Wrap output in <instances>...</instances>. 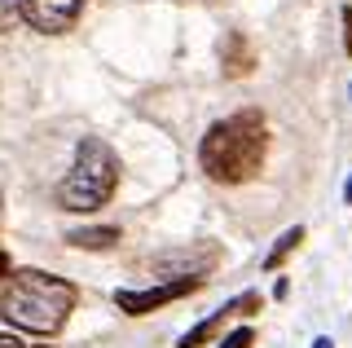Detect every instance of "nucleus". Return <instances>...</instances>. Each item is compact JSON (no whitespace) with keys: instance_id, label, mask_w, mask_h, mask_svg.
Here are the masks:
<instances>
[{"instance_id":"nucleus-1","label":"nucleus","mask_w":352,"mask_h":348,"mask_svg":"<svg viewBox=\"0 0 352 348\" xmlns=\"http://www.w3.org/2000/svg\"><path fill=\"white\" fill-rule=\"evenodd\" d=\"M269 155V124L260 111H234L229 119H216L198 141V168L220 186L256 181Z\"/></svg>"},{"instance_id":"nucleus-2","label":"nucleus","mask_w":352,"mask_h":348,"mask_svg":"<svg viewBox=\"0 0 352 348\" xmlns=\"http://www.w3.org/2000/svg\"><path fill=\"white\" fill-rule=\"evenodd\" d=\"M75 300V282H66L58 274H44V269H14V278L0 287V318L14 331L27 335H58L66 318H71Z\"/></svg>"},{"instance_id":"nucleus-3","label":"nucleus","mask_w":352,"mask_h":348,"mask_svg":"<svg viewBox=\"0 0 352 348\" xmlns=\"http://www.w3.org/2000/svg\"><path fill=\"white\" fill-rule=\"evenodd\" d=\"M119 186V155L102 137H84L75 146V163L58 186V203L66 212H97L110 203Z\"/></svg>"},{"instance_id":"nucleus-4","label":"nucleus","mask_w":352,"mask_h":348,"mask_svg":"<svg viewBox=\"0 0 352 348\" xmlns=\"http://www.w3.org/2000/svg\"><path fill=\"white\" fill-rule=\"evenodd\" d=\"M84 0H18V18L40 36H62L80 23Z\"/></svg>"},{"instance_id":"nucleus-5","label":"nucleus","mask_w":352,"mask_h":348,"mask_svg":"<svg viewBox=\"0 0 352 348\" xmlns=\"http://www.w3.org/2000/svg\"><path fill=\"white\" fill-rule=\"evenodd\" d=\"M207 278H181V282H163V287H150V291H115V304L128 313V318H146V313L163 309L172 300H185L203 287Z\"/></svg>"},{"instance_id":"nucleus-6","label":"nucleus","mask_w":352,"mask_h":348,"mask_svg":"<svg viewBox=\"0 0 352 348\" xmlns=\"http://www.w3.org/2000/svg\"><path fill=\"white\" fill-rule=\"evenodd\" d=\"M260 309H264L260 291H242V296H234V300H229L220 313H212V318H203V322L194 326V331H185L176 348H203V344H212L216 335L225 331V322H229V318H251V313H260Z\"/></svg>"},{"instance_id":"nucleus-7","label":"nucleus","mask_w":352,"mask_h":348,"mask_svg":"<svg viewBox=\"0 0 352 348\" xmlns=\"http://www.w3.org/2000/svg\"><path fill=\"white\" fill-rule=\"evenodd\" d=\"M220 71L229 80H242V75L256 71V49H251V40L242 31H229L225 36V45H220Z\"/></svg>"},{"instance_id":"nucleus-8","label":"nucleus","mask_w":352,"mask_h":348,"mask_svg":"<svg viewBox=\"0 0 352 348\" xmlns=\"http://www.w3.org/2000/svg\"><path fill=\"white\" fill-rule=\"evenodd\" d=\"M66 243L80 247V252H110V247L119 243V230H110V225H88V230H71Z\"/></svg>"},{"instance_id":"nucleus-9","label":"nucleus","mask_w":352,"mask_h":348,"mask_svg":"<svg viewBox=\"0 0 352 348\" xmlns=\"http://www.w3.org/2000/svg\"><path fill=\"white\" fill-rule=\"evenodd\" d=\"M300 243H304V225H291V230H282V234H278V243H273V252L264 256V269H269V274H273V269H282V260L291 256Z\"/></svg>"},{"instance_id":"nucleus-10","label":"nucleus","mask_w":352,"mask_h":348,"mask_svg":"<svg viewBox=\"0 0 352 348\" xmlns=\"http://www.w3.org/2000/svg\"><path fill=\"white\" fill-rule=\"evenodd\" d=\"M256 344V331L251 326H238V331H229L225 340H220V348H251Z\"/></svg>"},{"instance_id":"nucleus-11","label":"nucleus","mask_w":352,"mask_h":348,"mask_svg":"<svg viewBox=\"0 0 352 348\" xmlns=\"http://www.w3.org/2000/svg\"><path fill=\"white\" fill-rule=\"evenodd\" d=\"M14 18H18V5H14V0H0V36L14 27Z\"/></svg>"},{"instance_id":"nucleus-12","label":"nucleus","mask_w":352,"mask_h":348,"mask_svg":"<svg viewBox=\"0 0 352 348\" xmlns=\"http://www.w3.org/2000/svg\"><path fill=\"white\" fill-rule=\"evenodd\" d=\"M344 49L352 58V5H344Z\"/></svg>"},{"instance_id":"nucleus-13","label":"nucleus","mask_w":352,"mask_h":348,"mask_svg":"<svg viewBox=\"0 0 352 348\" xmlns=\"http://www.w3.org/2000/svg\"><path fill=\"white\" fill-rule=\"evenodd\" d=\"M9 278H14V260H9V252L0 247V282H9Z\"/></svg>"},{"instance_id":"nucleus-14","label":"nucleus","mask_w":352,"mask_h":348,"mask_svg":"<svg viewBox=\"0 0 352 348\" xmlns=\"http://www.w3.org/2000/svg\"><path fill=\"white\" fill-rule=\"evenodd\" d=\"M0 348H53V344H22L14 335H0Z\"/></svg>"},{"instance_id":"nucleus-15","label":"nucleus","mask_w":352,"mask_h":348,"mask_svg":"<svg viewBox=\"0 0 352 348\" xmlns=\"http://www.w3.org/2000/svg\"><path fill=\"white\" fill-rule=\"evenodd\" d=\"M313 348H335V340H326V335H322V340H313Z\"/></svg>"},{"instance_id":"nucleus-16","label":"nucleus","mask_w":352,"mask_h":348,"mask_svg":"<svg viewBox=\"0 0 352 348\" xmlns=\"http://www.w3.org/2000/svg\"><path fill=\"white\" fill-rule=\"evenodd\" d=\"M344 203H352V177H348V186H344Z\"/></svg>"}]
</instances>
